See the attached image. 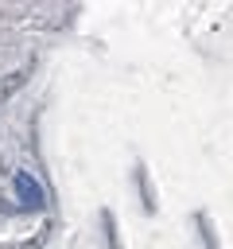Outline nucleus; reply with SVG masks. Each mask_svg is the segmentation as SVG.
Instances as JSON below:
<instances>
[{
    "label": "nucleus",
    "instance_id": "1",
    "mask_svg": "<svg viewBox=\"0 0 233 249\" xmlns=\"http://www.w3.org/2000/svg\"><path fill=\"white\" fill-rule=\"evenodd\" d=\"M16 195H19V202H23V206H31V210H39V206L47 202L43 183H39L31 171H16Z\"/></svg>",
    "mask_w": 233,
    "mask_h": 249
}]
</instances>
